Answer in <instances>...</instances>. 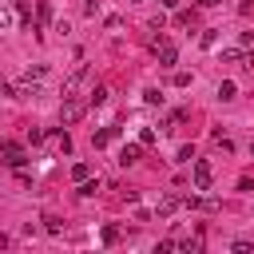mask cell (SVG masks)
<instances>
[{"instance_id":"cell-9","label":"cell","mask_w":254,"mask_h":254,"mask_svg":"<svg viewBox=\"0 0 254 254\" xmlns=\"http://www.w3.org/2000/svg\"><path fill=\"white\" fill-rule=\"evenodd\" d=\"M115 135H119V127H103V131H95V135H91V147H107Z\"/></svg>"},{"instance_id":"cell-20","label":"cell","mask_w":254,"mask_h":254,"mask_svg":"<svg viewBox=\"0 0 254 254\" xmlns=\"http://www.w3.org/2000/svg\"><path fill=\"white\" fill-rule=\"evenodd\" d=\"M179 163H194V147H190V143L179 147Z\"/></svg>"},{"instance_id":"cell-4","label":"cell","mask_w":254,"mask_h":254,"mask_svg":"<svg viewBox=\"0 0 254 254\" xmlns=\"http://www.w3.org/2000/svg\"><path fill=\"white\" fill-rule=\"evenodd\" d=\"M183 202H187V198H179V194H163V198H159V206H155V214H159V218H171Z\"/></svg>"},{"instance_id":"cell-19","label":"cell","mask_w":254,"mask_h":254,"mask_svg":"<svg viewBox=\"0 0 254 254\" xmlns=\"http://www.w3.org/2000/svg\"><path fill=\"white\" fill-rule=\"evenodd\" d=\"M139 143L151 147V143H155V127H143V131H139Z\"/></svg>"},{"instance_id":"cell-26","label":"cell","mask_w":254,"mask_h":254,"mask_svg":"<svg viewBox=\"0 0 254 254\" xmlns=\"http://www.w3.org/2000/svg\"><path fill=\"white\" fill-rule=\"evenodd\" d=\"M159 4H163V8H179L183 0H159Z\"/></svg>"},{"instance_id":"cell-1","label":"cell","mask_w":254,"mask_h":254,"mask_svg":"<svg viewBox=\"0 0 254 254\" xmlns=\"http://www.w3.org/2000/svg\"><path fill=\"white\" fill-rule=\"evenodd\" d=\"M190 175H194V190H210V183H214V167H210L206 159H194V163H190Z\"/></svg>"},{"instance_id":"cell-7","label":"cell","mask_w":254,"mask_h":254,"mask_svg":"<svg viewBox=\"0 0 254 254\" xmlns=\"http://www.w3.org/2000/svg\"><path fill=\"white\" fill-rule=\"evenodd\" d=\"M139 155H143V143H127V147L119 151V163L131 167V163H139Z\"/></svg>"},{"instance_id":"cell-2","label":"cell","mask_w":254,"mask_h":254,"mask_svg":"<svg viewBox=\"0 0 254 254\" xmlns=\"http://www.w3.org/2000/svg\"><path fill=\"white\" fill-rule=\"evenodd\" d=\"M87 79V64H79L67 79H64V99H75V91H79V83Z\"/></svg>"},{"instance_id":"cell-11","label":"cell","mask_w":254,"mask_h":254,"mask_svg":"<svg viewBox=\"0 0 254 254\" xmlns=\"http://www.w3.org/2000/svg\"><path fill=\"white\" fill-rule=\"evenodd\" d=\"M234 95H238V87H234L230 79H222V83H218V99L226 103V99H234Z\"/></svg>"},{"instance_id":"cell-24","label":"cell","mask_w":254,"mask_h":254,"mask_svg":"<svg viewBox=\"0 0 254 254\" xmlns=\"http://www.w3.org/2000/svg\"><path fill=\"white\" fill-rule=\"evenodd\" d=\"M222 0H198V8H218Z\"/></svg>"},{"instance_id":"cell-8","label":"cell","mask_w":254,"mask_h":254,"mask_svg":"<svg viewBox=\"0 0 254 254\" xmlns=\"http://www.w3.org/2000/svg\"><path fill=\"white\" fill-rule=\"evenodd\" d=\"M155 56H159V64H163V67H175V60H179V52H175L171 44H159V48H155Z\"/></svg>"},{"instance_id":"cell-27","label":"cell","mask_w":254,"mask_h":254,"mask_svg":"<svg viewBox=\"0 0 254 254\" xmlns=\"http://www.w3.org/2000/svg\"><path fill=\"white\" fill-rule=\"evenodd\" d=\"M250 4H254V0H238V8H242V12H246V8H250Z\"/></svg>"},{"instance_id":"cell-14","label":"cell","mask_w":254,"mask_h":254,"mask_svg":"<svg viewBox=\"0 0 254 254\" xmlns=\"http://www.w3.org/2000/svg\"><path fill=\"white\" fill-rule=\"evenodd\" d=\"M119 242V226H103V246H115Z\"/></svg>"},{"instance_id":"cell-3","label":"cell","mask_w":254,"mask_h":254,"mask_svg":"<svg viewBox=\"0 0 254 254\" xmlns=\"http://www.w3.org/2000/svg\"><path fill=\"white\" fill-rule=\"evenodd\" d=\"M79 115H83V103L79 99H64L60 103V123H75Z\"/></svg>"},{"instance_id":"cell-21","label":"cell","mask_w":254,"mask_h":254,"mask_svg":"<svg viewBox=\"0 0 254 254\" xmlns=\"http://www.w3.org/2000/svg\"><path fill=\"white\" fill-rule=\"evenodd\" d=\"M143 99H147V103H163V91H155V87H147V91H143Z\"/></svg>"},{"instance_id":"cell-17","label":"cell","mask_w":254,"mask_h":254,"mask_svg":"<svg viewBox=\"0 0 254 254\" xmlns=\"http://www.w3.org/2000/svg\"><path fill=\"white\" fill-rule=\"evenodd\" d=\"M95 190H99V183H91V179H83V183H79V194H83V198H91Z\"/></svg>"},{"instance_id":"cell-13","label":"cell","mask_w":254,"mask_h":254,"mask_svg":"<svg viewBox=\"0 0 254 254\" xmlns=\"http://www.w3.org/2000/svg\"><path fill=\"white\" fill-rule=\"evenodd\" d=\"M198 44H202V48H214V44H218V32H214V28H206V32L198 36Z\"/></svg>"},{"instance_id":"cell-18","label":"cell","mask_w":254,"mask_h":254,"mask_svg":"<svg viewBox=\"0 0 254 254\" xmlns=\"http://www.w3.org/2000/svg\"><path fill=\"white\" fill-rule=\"evenodd\" d=\"M44 230H48V234H60V230H64V222H60V218H52V214H48V218H44Z\"/></svg>"},{"instance_id":"cell-22","label":"cell","mask_w":254,"mask_h":254,"mask_svg":"<svg viewBox=\"0 0 254 254\" xmlns=\"http://www.w3.org/2000/svg\"><path fill=\"white\" fill-rule=\"evenodd\" d=\"M230 250H234V254H250V242H246V238H238V242H230Z\"/></svg>"},{"instance_id":"cell-12","label":"cell","mask_w":254,"mask_h":254,"mask_svg":"<svg viewBox=\"0 0 254 254\" xmlns=\"http://www.w3.org/2000/svg\"><path fill=\"white\" fill-rule=\"evenodd\" d=\"M71 179H75V183L91 179V167H87V163H75V167H71Z\"/></svg>"},{"instance_id":"cell-6","label":"cell","mask_w":254,"mask_h":254,"mask_svg":"<svg viewBox=\"0 0 254 254\" xmlns=\"http://www.w3.org/2000/svg\"><path fill=\"white\" fill-rule=\"evenodd\" d=\"M4 163L20 171V167L28 163V159H24V147H20V143H4Z\"/></svg>"},{"instance_id":"cell-15","label":"cell","mask_w":254,"mask_h":254,"mask_svg":"<svg viewBox=\"0 0 254 254\" xmlns=\"http://www.w3.org/2000/svg\"><path fill=\"white\" fill-rule=\"evenodd\" d=\"M44 71H48L44 64H28V71H24V75H28V79H44Z\"/></svg>"},{"instance_id":"cell-25","label":"cell","mask_w":254,"mask_h":254,"mask_svg":"<svg viewBox=\"0 0 254 254\" xmlns=\"http://www.w3.org/2000/svg\"><path fill=\"white\" fill-rule=\"evenodd\" d=\"M83 12L91 16V12H95V0H83Z\"/></svg>"},{"instance_id":"cell-5","label":"cell","mask_w":254,"mask_h":254,"mask_svg":"<svg viewBox=\"0 0 254 254\" xmlns=\"http://www.w3.org/2000/svg\"><path fill=\"white\" fill-rule=\"evenodd\" d=\"M246 52H250V48L234 44V48H222V52H218V60H222V64H246V60H250Z\"/></svg>"},{"instance_id":"cell-16","label":"cell","mask_w":254,"mask_h":254,"mask_svg":"<svg viewBox=\"0 0 254 254\" xmlns=\"http://www.w3.org/2000/svg\"><path fill=\"white\" fill-rule=\"evenodd\" d=\"M107 95H111L107 87H95V91H91V107H99V103H107Z\"/></svg>"},{"instance_id":"cell-23","label":"cell","mask_w":254,"mask_h":254,"mask_svg":"<svg viewBox=\"0 0 254 254\" xmlns=\"http://www.w3.org/2000/svg\"><path fill=\"white\" fill-rule=\"evenodd\" d=\"M190 83V71H175V87H187Z\"/></svg>"},{"instance_id":"cell-10","label":"cell","mask_w":254,"mask_h":254,"mask_svg":"<svg viewBox=\"0 0 254 254\" xmlns=\"http://www.w3.org/2000/svg\"><path fill=\"white\" fill-rule=\"evenodd\" d=\"M52 147L67 155V151H71V139H67V131H52Z\"/></svg>"}]
</instances>
